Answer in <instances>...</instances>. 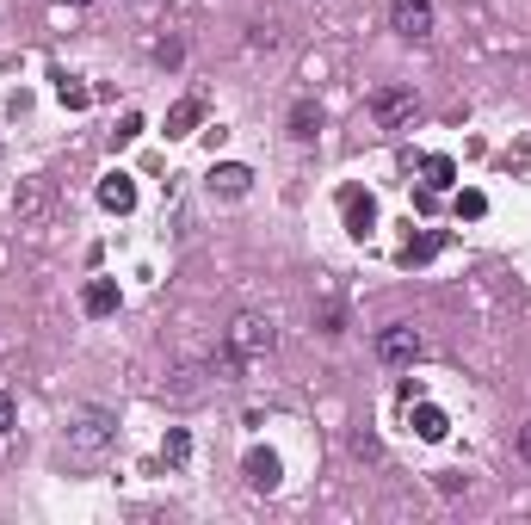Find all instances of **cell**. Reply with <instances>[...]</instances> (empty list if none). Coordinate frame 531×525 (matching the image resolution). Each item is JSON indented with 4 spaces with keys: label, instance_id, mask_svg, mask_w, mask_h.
Listing matches in <instances>:
<instances>
[{
    "label": "cell",
    "instance_id": "obj_16",
    "mask_svg": "<svg viewBox=\"0 0 531 525\" xmlns=\"http://www.w3.org/2000/svg\"><path fill=\"white\" fill-rule=\"evenodd\" d=\"M44 204H50L44 180H25V186L13 192V210H19V217H44Z\"/></svg>",
    "mask_w": 531,
    "mask_h": 525
},
{
    "label": "cell",
    "instance_id": "obj_12",
    "mask_svg": "<svg viewBox=\"0 0 531 525\" xmlns=\"http://www.w3.org/2000/svg\"><path fill=\"white\" fill-rule=\"evenodd\" d=\"M414 433L427 439V445H439V439L451 433V414H445L439 402H427V396H420V402H414Z\"/></svg>",
    "mask_w": 531,
    "mask_h": 525
},
{
    "label": "cell",
    "instance_id": "obj_11",
    "mask_svg": "<svg viewBox=\"0 0 531 525\" xmlns=\"http://www.w3.org/2000/svg\"><path fill=\"white\" fill-rule=\"evenodd\" d=\"M118 303H124V291H118V278H87V291H81V309L93 315H118Z\"/></svg>",
    "mask_w": 531,
    "mask_h": 525
},
{
    "label": "cell",
    "instance_id": "obj_22",
    "mask_svg": "<svg viewBox=\"0 0 531 525\" xmlns=\"http://www.w3.org/2000/svg\"><path fill=\"white\" fill-rule=\"evenodd\" d=\"M180 56H186V44H180V38H167V44H155V62H167V68L180 62Z\"/></svg>",
    "mask_w": 531,
    "mask_h": 525
},
{
    "label": "cell",
    "instance_id": "obj_23",
    "mask_svg": "<svg viewBox=\"0 0 531 525\" xmlns=\"http://www.w3.org/2000/svg\"><path fill=\"white\" fill-rule=\"evenodd\" d=\"M340 322H346V309H340V303H328V309H322V334H340Z\"/></svg>",
    "mask_w": 531,
    "mask_h": 525
},
{
    "label": "cell",
    "instance_id": "obj_19",
    "mask_svg": "<svg viewBox=\"0 0 531 525\" xmlns=\"http://www.w3.org/2000/svg\"><path fill=\"white\" fill-rule=\"evenodd\" d=\"M451 210H457V223H482V217H488V198L470 186V192H457V198H451Z\"/></svg>",
    "mask_w": 531,
    "mask_h": 525
},
{
    "label": "cell",
    "instance_id": "obj_5",
    "mask_svg": "<svg viewBox=\"0 0 531 525\" xmlns=\"http://www.w3.org/2000/svg\"><path fill=\"white\" fill-rule=\"evenodd\" d=\"M389 25H396L408 44H427V38H433V0H396Z\"/></svg>",
    "mask_w": 531,
    "mask_h": 525
},
{
    "label": "cell",
    "instance_id": "obj_18",
    "mask_svg": "<svg viewBox=\"0 0 531 525\" xmlns=\"http://www.w3.org/2000/svg\"><path fill=\"white\" fill-rule=\"evenodd\" d=\"M161 458H167L173 470H180V464L192 458V433H186V427H167V439H161Z\"/></svg>",
    "mask_w": 531,
    "mask_h": 525
},
{
    "label": "cell",
    "instance_id": "obj_14",
    "mask_svg": "<svg viewBox=\"0 0 531 525\" xmlns=\"http://www.w3.org/2000/svg\"><path fill=\"white\" fill-rule=\"evenodd\" d=\"M420 186H427V192H451L457 186V161L451 155H427V161H420Z\"/></svg>",
    "mask_w": 531,
    "mask_h": 525
},
{
    "label": "cell",
    "instance_id": "obj_3",
    "mask_svg": "<svg viewBox=\"0 0 531 525\" xmlns=\"http://www.w3.org/2000/svg\"><path fill=\"white\" fill-rule=\"evenodd\" d=\"M414 112H420L414 87H377V93H371V118H377V130H402V124H414Z\"/></svg>",
    "mask_w": 531,
    "mask_h": 525
},
{
    "label": "cell",
    "instance_id": "obj_17",
    "mask_svg": "<svg viewBox=\"0 0 531 525\" xmlns=\"http://www.w3.org/2000/svg\"><path fill=\"white\" fill-rule=\"evenodd\" d=\"M56 99L68 105V112H87V105H93V87H81L75 75H56Z\"/></svg>",
    "mask_w": 531,
    "mask_h": 525
},
{
    "label": "cell",
    "instance_id": "obj_9",
    "mask_svg": "<svg viewBox=\"0 0 531 525\" xmlns=\"http://www.w3.org/2000/svg\"><path fill=\"white\" fill-rule=\"evenodd\" d=\"M99 204L112 210V217H130V210H136V180H130V173H105V180H99Z\"/></svg>",
    "mask_w": 531,
    "mask_h": 525
},
{
    "label": "cell",
    "instance_id": "obj_1",
    "mask_svg": "<svg viewBox=\"0 0 531 525\" xmlns=\"http://www.w3.org/2000/svg\"><path fill=\"white\" fill-rule=\"evenodd\" d=\"M112 439H118V414L112 408H75V420H68V433H62L68 458H81V464H93Z\"/></svg>",
    "mask_w": 531,
    "mask_h": 525
},
{
    "label": "cell",
    "instance_id": "obj_4",
    "mask_svg": "<svg viewBox=\"0 0 531 525\" xmlns=\"http://www.w3.org/2000/svg\"><path fill=\"white\" fill-rule=\"evenodd\" d=\"M420 353H427V340H420V328H408V322H389V328H377V359H383V365H414Z\"/></svg>",
    "mask_w": 531,
    "mask_h": 525
},
{
    "label": "cell",
    "instance_id": "obj_10",
    "mask_svg": "<svg viewBox=\"0 0 531 525\" xmlns=\"http://www.w3.org/2000/svg\"><path fill=\"white\" fill-rule=\"evenodd\" d=\"M340 210H346V235H359V241H365V235L377 229V198H371V192H346Z\"/></svg>",
    "mask_w": 531,
    "mask_h": 525
},
{
    "label": "cell",
    "instance_id": "obj_15",
    "mask_svg": "<svg viewBox=\"0 0 531 525\" xmlns=\"http://www.w3.org/2000/svg\"><path fill=\"white\" fill-rule=\"evenodd\" d=\"M315 130H322V105H315V99H297V105H291V136H297V143H309Z\"/></svg>",
    "mask_w": 531,
    "mask_h": 525
},
{
    "label": "cell",
    "instance_id": "obj_24",
    "mask_svg": "<svg viewBox=\"0 0 531 525\" xmlns=\"http://www.w3.org/2000/svg\"><path fill=\"white\" fill-rule=\"evenodd\" d=\"M13 420H19V414H13V396H7V390H0V433H7V427H13Z\"/></svg>",
    "mask_w": 531,
    "mask_h": 525
},
{
    "label": "cell",
    "instance_id": "obj_20",
    "mask_svg": "<svg viewBox=\"0 0 531 525\" xmlns=\"http://www.w3.org/2000/svg\"><path fill=\"white\" fill-rule=\"evenodd\" d=\"M136 136H143V118L124 112V118H118V130H112V143H136Z\"/></svg>",
    "mask_w": 531,
    "mask_h": 525
},
{
    "label": "cell",
    "instance_id": "obj_13",
    "mask_svg": "<svg viewBox=\"0 0 531 525\" xmlns=\"http://www.w3.org/2000/svg\"><path fill=\"white\" fill-rule=\"evenodd\" d=\"M439 248H445V235H439V229H427V235H408L402 248H396V266H427V260H439Z\"/></svg>",
    "mask_w": 531,
    "mask_h": 525
},
{
    "label": "cell",
    "instance_id": "obj_26",
    "mask_svg": "<svg viewBox=\"0 0 531 525\" xmlns=\"http://www.w3.org/2000/svg\"><path fill=\"white\" fill-rule=\"evenodd\" d=\"M56 7H93V0H56Z\"/></svg>",
    "mask_w": 531,
    "mask_h": 525
},
{
    "label": "cell",
    "instance_id": "obj_8",
    "mask_svg": "<svg viewBox=\"0 0 531 525\" xmlns=\"http://www.w3.org/2000/svg\"><path fill=\"white\" fill-rule=\"evenodd\" d=\"M204 124V99L186 93V99H173V112H167V143H180V136H198Z\"/></svg>",
    "mask_w": 531,
    "mask_h": 525
},
{
    "label": "cell",
    "instance_id": "obj_6",
    "mask_svg": "<svg viewBox=\"0 0 531 525\" xmlns=\"http://www.w3.org/2000/svg\"><path fill=\"white\" fill-rule=\"evenodd\" d=\"M241 476H247V488H260V495H272V488L285 482V464H278V451L254 445V451L241 458Z\"/></svg>",
    "mask_w": 531,
    "mask_h": 525
},
{
    "label": "cell",
    "instance_id": "obj_7",
    "mask_svg": "<svg viewBox=\"0 0 531 525\" xmlns=\"http://www.w3.org/2000/svg\"><path fill=\"white\" fill-rule=\"evenodd\" d=\"M247 186H254V167L247 161H217L210 167V192L217 198H247Z\"/></svg>",
    "mask_w": 531,
    "mask_h": 525
},
{
    "label": "cell",
    "instance_id": "obj_2",
    "mask_svg": "<svg viewBox=\"0 0 531 525\" xmlns=\"http://www.w3.org/2000/svg\"><path fill=\"white\" fill-rule=\"evenodd\" d=\"M272 346H278V322H272V315H235L229 334H223V353L241 359V365H260Z\"/></svg>",
    "mask_w": 531,
    "mask_h": 525
},
{
    "label": "cell",
    "instance_id": "obj_25",
    "mask_svg": "<svg viewBox=\"0 0 531 525\" xmlns=\"http://www.w3.org/2000/svg\"><path fill=\"white\" fill-rule=\"evenodd\" d=\"M519 458L531 464V427H519Z\"/></svg>",
    "mask_w": 531,
    "mask_h": 525
},
{
    "label": "cell",
    "instance_id": "obj_21",
    "mask_svg": "<svg viewBox=\"0 0 531 525\" xmlns=\"http://www.w3.org/2000/svg\"><path fill=\"white\" fill-rule=\"evenodd\" d=\"M247 44H254V50H272V44H278V25H247Z\"/></svg>",
    "mask_w": 531,
    "mask_h": 525
}]
</instances>
